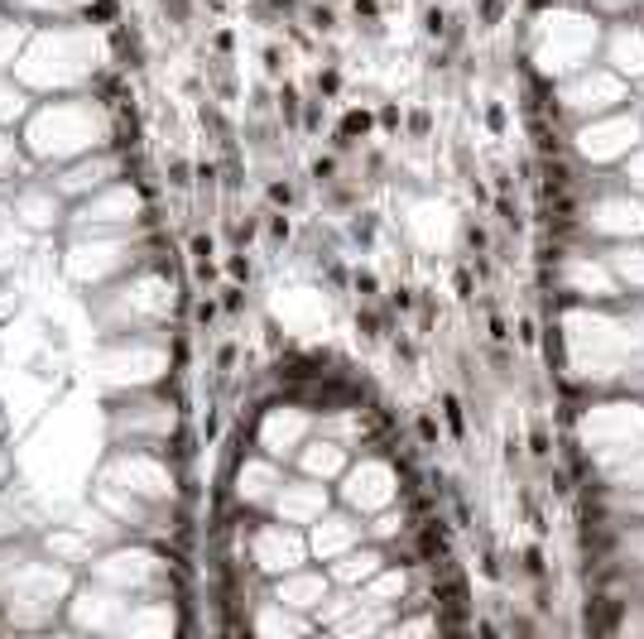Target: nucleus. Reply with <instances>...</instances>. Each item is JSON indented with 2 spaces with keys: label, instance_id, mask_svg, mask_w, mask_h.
<instances>
[{
  "label": "nucleus",
  "instance_id": "37",
  "mask_svg": "<svg viewBox=\"0 0 644 639\" xmlns=\"http://www.w3.org/2000/svg\"><path fill=\"white\" fill-rule=\"evenodd\" d=\"M0 433H5V418H0Z\"/></svg>",
  "mask_w": 644,
  "mask_h": 639
},
{
  "label": "nucleus",
  "instance_id": "25",
  "mask_svg": "<svg viewBox=\"0 0 644 639\" xmlns=\"http://www.w3.org/2000/svg\"><path fill=\"white\" fill-rule=\"evenodd\" d=\"M524 572L543 582V572H548V567H543V548H524Z\"/></svg>",
  "mask_w": 644,
  "mask_h": 639
},
{
  "label": "nucleus",
  "instance_id": "17",
  "mask_svg": "<svg viewBox=\"0 0 644 639\" xmlns=\"http://www.w3.org/2000/svg\"><path fill=\"white\" fill-rule=\"evenodd\" d=\"M442 418H447V428H452L457 438L466 433V423H462V399H457V395H442Z\"/></svg>",
  "mask_w": 644,
  "mask_h": 639
},
{
  "label": "nucleus",
  "instance_id": "12",
  "mask_svg": "<svg viewBox=\"0 0 644 639\" xmlns=\"http://www.w3.org/2000/svg\"><path fill=\"white\" fill-rule=\"evenodd\" d=\"M29 34H34V25L29 20H0V73H15V63H20V54H25Z\"/></svg>",
  "mask_w": 644,
  "mask_h": 639
},
{
  "label": "nucleus",
  "instance_id": "10",
  "mask_svg": "<svg viewBox=\"0 0 644 639\" xmlns=\"http://www.w3.org/2000/svg\"><path fill=\"white\" fill-rule=\"evenodd\" d=\"M34 168L39 163L29 159L25 139H15V135L0 125V192H10L15 183H25V178H34Z\"/></svg>",
  "mask_w": 644,
  "mask_h": 639
},
{
  "label": "nucleus",
  "instance_id": "9",
  "mask_svg": "<svg viewBox=\"0 0 644 639\" xmlns=\"http://www.w3.org/2000/svg\"><path fill=\"white\" fill-rule=\"evenodd\" d=\"M351 447H342L337 438H308L303 447H298V466L308 471V476H347V466H351Z\"/></svg>",
  "mask_w": 644,
  "mask_h": 639
},
{
  "label": "nucleus",
  "instance_id": "1",
  "mask_svg": "<svg viewBox=\"0 0 644 639\" xmlns=\"http://www.w3.org/2000/svg\"><path fill=\"white\" fill-rule=\"evenodd\" d=\"M20 139L34 163H68L78 154L116 144V130L97 97H58V101H34Z\"/></svg>",
  "mask_w": 644,
  "mask_h": 639
},
{
  "label": "nucleus",
  "instance_id": "36",
  "mask_svg": "<svg viewBox=\"0 0 644 639\" xmlns=\"http://www.w3.org/2000/svg\"><path fill=\"white\" fill-rule=\"evenodd\" d=\"M0 490H10V452L0 447Z\"/></svg>",
  "mask_w": 644,
  "mask_h": 639
},
{
  "label": "nucleus",
  "instance_id": "6",
  "mask_svg": "<svg viewBox=\"0 0 644 639\" xmlns=\"http://www.w3.org/2000/svg\"><path fill=\"white\" fill-rule=\"evenodd\" d=\"M274 514L284 519V524H298V529H313L327 505H332V495L322 490L318 480H279V490H274Z\"/></svg>",
  "mask_w": 644,
  "mask_h": 639
},
{
  "label": "nucleus",
  "instance_id": "8",
  "mask_svg": "<svg viewBox=\"0 0 644 639\" xmlns=\"http://www.w3.org/2000/svg\"><path fill=\"white\" fill-rule=\"evenodd\" d=\"M356 543H366V524H356L351 514H322L313 533H308V548L318 553L322 562H337L342 553H351Z\"/></svg>",
  "mask_w": 644,
  "mask_h": 639
},
{
  "label": "nucleus",
  "instance_id": "27",
  "mask_svg": "<svg viewBox=\"0 0 644 639\" xmlns=\"http://www.w3.org/2000/svg\"><path fill=\"white\" fill-rule=\"evenodd\" d=\"M212 255H216L212 236H192V260H212Z\"/></svg>",
  "mask_w": 644,
  "mask_h": 639
},
{
  "label": "nucleus",
  "instance_id": "28",
  "mask_svg": "<svg viewBox=\"0 0 644 639\" xmlns=\"http://www.w3.org/2000/svg\"><path fill=\"white\" fill-rule=\"evenodd\" d=\"M313 178H318V183H332V178H337V159H313Z\"/></svg>",
  "mask_w": 644,
  "mask_h": 639
},
{
  "label": "nucleus",
  "instance_id": "16",
  "mask_svg": "<svg viewBox=\"0 0 644 639\" xmlns=\"http://www.w3.org/2000/svg\"><path fill=\"white\" fill-rule=\"evenodd\" d=\"M529 452H534L538 461L553 457V438H548V428H543V423H534V433H529Z\"/></svg>",
  "mask_w": 644,
  "mask_h": 639
},
{
  "label": "nucleus",
  "instance_id": "21",
  "mask_svg": "<svg viewBox=\"0 0 644 639\" xmlns=\"http://www.w3.org/2000/svg\"><path fill=\"white\" fill-rule=\"evenodd\" d=\"M226 274H231V279H236V284H245V279H250V274H255V269H250V260H245V250H236V255H231V260H226Z\"/></svg>",
  "mask_w": 644,
  "mask_h": 639
},
{
  "label": "nucleus",
  "instance_id": "5",
  "mask_svg": "<svg viewBox=\"0 0 644 639\" xmlns=\"http://www.w3.org/2000/svg\"><path fill=\"white\" fill-rule=\"evenodd\" d=\"M10 221L20 226V231H58V226H68V197L58 192L49 178H25V183H15L10 192Z\"/></svg>",
  "mask_w": 644,
  "mask_h": 639
},
{
  "label": "nucleus",
  "instance_id": "26",
  "mask_svg": "<svg viewBox=\"0 0 644 639\" xmlns=\"http://www.w3.org/2000/svg\"><path fill=\"white\" fill-rule=\"evenodd\" d=\"M376 289H380L376 274H371V269H356V293H361V298H376Z\"/></svg>",
  "mask_w": 644,
  "mask_h": 639
},
{
  "label": "nucleus",
  "instance_id": "34",
  "mask_svg": "<svg viewBox=\"0 0 644 639\" xmlns=\"http://www.w3.org/2000/svg\"><path fill=\"white\" fill-rule=\"evenodd\" d=\"M380 125H385V130H400V111L385 106V111H380Z\"/></svg>",
  "mask_w": 644,
  "mask_h": 639
},
{
  "label": "nucleus",
  "instance_id": "14",
  "mask_svg": "<svg viewBox=\"0 0 644 639\" xmlns=\"http://www.w3.org/2000/svg\"><path fill=\"white\" fill-rule=\"evenodd\" d=\"M351 240H361V245L376 240V212H356L351 216Z\"/></svg>",
  "mask_w": 644,
  "mask_h": 639
},
{
  "label": "nucleus",
  "instance_id": "2",
  "mask_svg": "<svg viewBox=\"0 0 644 639\" xmlns=\"http://www.w3.org/2000/svg\"><path fill=\"white\" fill-rule=\"evenodd\" d=\"M15 73H20V82L29 92H39V87H92V73H97V34H92V25L78 29L68 20L39 25L29 34Z\"/></svg>",
  "mask_w": 644,
  "mask_h": 639
},
{
  "label": "nucleus",
  "instance_id": "20",
  "mask_svg": "<svg viewBox=\"0 0 644 639\" xmlns=\"http://www.w3.org/2000/svg\"><path fill=\"white\" fill-rule=\"evenodd\" d=\"M216 308H221L216 298H197V303H192V318H197V327H212V322H216Z\"/></svg>",
  "mask_w": 644,
  "mask_h": 639
},
{
  "label": "nucleus",
  "instance_id": "3",
  "mask_svg": "<svg viewBox=\"0 0 644 639\" xmlns=\"http://www.w3.org/2000/svg\"><path fill=\"white\" fill-rule=\"evenodd\" d=\"M144 212L140 207V192H135L130 178H116V183L97 187L92 197H82L68 207V226L73 231H125L135 226V216Z\"/></svg>",
  "mask_w": 644,
  "mask_h": 639
},
{
  "label": "nucleus",
  "instance_id": "35",
  "mask_svg": "<svg viewBox=\"0 0 644 639\" xmlns=\"http://www.w3.org/2000/svg\"><path fill=\"white\" fill-rule=\"evenodd\" d=\"M485 125H490V130H505V111L490 106V111H485Z\"/></svg>",
  "mask_w": 644,
  "mask_h": 639
},
{
  "label": "nucleus",
  "instance_id": "22",
  "mask_svg": "<svg viewBox=\"0 0 644 639\" xmlns=\"http://www.w3.org/2000/svg\"><path fill=\"white\" fill-rule=\"evenodd\" d=\"M505 15V0H481V29H495Z\"/></svg>",
  "mask_w": 644,
  "mask_h": 639
},
{
  "label": "nucleus",
  "instance_id": "4",
  "mask_svg": "<svg viewBox=\"0 0 644 639\" xmlns=\"http://www.w3.org/2000/svg\"><path fill=\"white\" fill-rule=\"evenodd\" d=\"M313 428H318V418H313L303 404H294V399L269 404V409H260L255 447L265 457H274V461H289V457H298V447L313 438Z\"/></svg>",
  "mask_w": 644,
  "mask_h": 639
},
{
  "label": "nucleus",
  "instance_id": "7",
  "mask_svg": "<svg viewBox=\"0 0 644 639\" xmlns=\"http://www.w3.org/2000/svg\"><path fill=\"white\" fill-rule=\"evenodd\" d=\"M327 591H332V572H308V567H294V572L274 577V586H269L274 606H289V611H303V615L318 611L327 601Z\"/></svg>",
  "mask_w": 644,
  "mask_h": 639
},
{
  "label": "nucleus",
  "instance_id": "31",
  "mask_svg": "<svg viewBox=\"0 0 644 639\" xmlns=\"http://www.w3.org/2000/svg\"><path fill=\"white\" fill-rule=\"evenodd\" d=\"M390 308L409 313V308H414V293H409V289H395V293H390Z\"/></svg>",
  "mask_w": 644,
  "mask_h": 639
},
{
  "label": "nucleus",
  "instance_id": "23",
  "mask_svg": "<svg viewBox=\"0 0 644 639\" xmlns=\"http://www.w3.org/2000/svg\"><path fill=\"white\" fill-rule=\"evenodd\" d=\"M269 202H274V207H289V202H294V183L274 178V183H269Z\"/></svg>",
  "mask_w": 644,
  "mask_h": 639
},
{
  "label": "nucleus",
  "instance_id": "30",
  "mask_svg": "<svg viewBox=\"0 0 644 639\" xmlns=\"http://www.w3.org/2000/svg\"><path fill=\"white\" fill-rule=\"evenodd\" d=\"M265 68H269V77H279V68H284V54H279L274 44L265 49Z\"/></svg>",
  "mask_w": 644,
  "mask_h": 639
},
{
  "label": "nucleus",
  "instance_id": "11",
  "mask_svg": "<svg viewBox=\"0 0 644 639\" xmlns=\"http://www.w3.org/2000/svg\"><path fill=\"white\" fill-rule=\"evenodd\" d=\"M34 111V92L15 73H0V125H25V116Z\"/></svg>",
  "mask_w": 644,
  "mask_h": 639
},
{
  "label": "nucleus",
  "instance_id": "24",
  "mask_svg": "<svg viewBox=\"0 0 644 639\" xmlns=\"http://www.w3.org/2000/svg\"><path fill=\"white\" fill-rule=\"evenodd\" d=\"M289 236H294L289 216H284V212H269V240H289Z\"/></svg>",
  "mask_w": 644,
  "mask_h": 639
},
{
  "label": "nucleus",
  "instance_id": "32",
  "mask_svg": "<svg viewBox=\"0 0 644 639\" xmlns=\"http://www.w3.org/2000/svg\"><path fill=\"white\" fill-rule=\"evenodd\" d=\"M462 240H466L471 250H485V231H481V226H466V231H462Z\"/></svg>",
  "mask_w": 644,
  "mask_h": 639
},
{
  "label": "nucleus",
  "instance_id": "29",
  "mask_svg": "<svg viewBox=\"0 0 644 639\" xmlns=\"http://www.w3.org/2000/svg\"><path fill=\"white\" fill-rule=\"evenodd\" d=\"M519 342H524V347H534V342H538V322L529 318V313L519 318Z\"/></svg>",
  "mask_w": 644,
  "mask_h": 639
},
{
  "label": "nucleus",
  "instance_id": "19",
  "mask_svg": "<svg viewBox=\"0 0 644 639\" xmlns=\"http://www.w3.org/2000/svg\"><path fill=\"white\" fill-rule=\"evenodd\" d=\"M356 337H366V342H376V337H380V313H376V308L356 313Z\"/></svg>",
  "mask_w": 644,
  "mask_h": 639
},
{
  "label": "nucleus",
  "instance_id": "18",
  "mask_svg": "<svg viewBox=\"0 0 644 639\" xmlns=\"http://www.w3.org/2000/svg\"><path fill=\"white\" fill-rule=\"evenodd\" d=\"M298 106H303V101H298V92L289 87V82H284V87H279V116H284L289 125L298 120Z\"/></svg>",
  "mask_w": 644,
  "mask_h": 639
},
{
  "label": "nucleus",
  "instance_id": "15",
  "mask_svg": "<svg viewBox=\"0 0 644 639\" xmlns=\"http://www.w3.org/2000/svg\"><path fill=\"white\" fill-rule=\"evenodd\" d=\"M414 433H419V442H423V447H438V442H442V433H438V418H433V414H419Z\"/></svg>",
  "mask_w": 644,
  "mask_h": 639
},
{
  "label": "nucleus",
  "instance_id": "13",
  "mask_svg": "<svg viewBox=\"0 0 644 639\" xmlns=\"http://www.w3.org/2000/svg\"><path fill=\"white\" fill-rule=\"evenodd\" d=\"M447 29H452V15H447L442 5H428V15H423V34H428V39H447Z\"/></svg>",
  "mask_w": 644,
  "mask_h": 639
},
{
  "label": "nucleus",
  "instance_id": "33",
  "mask_svg": "<svg viewBox=\"0 0 644 639\" xmlns=\"http://www.w3.org/2000/svg\"><path fill=\"white\" fill-rule=\"evenodd\" d=\"M471 289H476V284H471V269H457V298H471Z\"/></svg>",
  "mask_w": 644,
  "mask_h": 639
}]
</instances>
